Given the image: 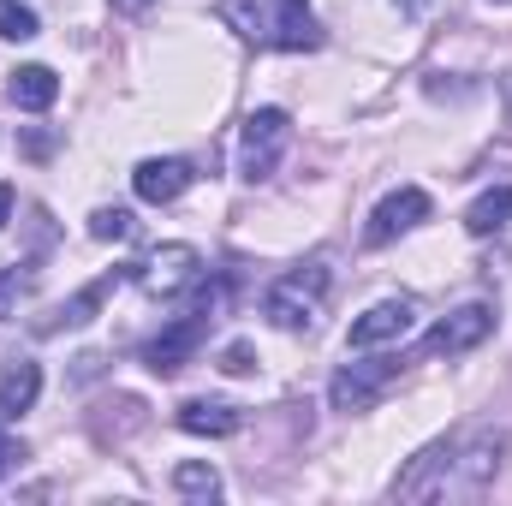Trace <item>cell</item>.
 Listing matches in <instances>:
<instances>
[{
  "label": "cell",
  "instance_id": "9a60e30c",
  "mask_svg": "<svg viewBox=\"0 0 512 506\" xmlns=\"http://www.w3.org/2000/svg\"><path fill=\"white\" fill-rule=\"evenodd\" d=\"M179 429L185 435H233L239 429V411L221 405V399H185L179 405Z\"/></svg>",
  "mask_w": 512,
  "mask_h": 506
},
{
  "label": "cell",
  "instance_id": "6da1fadb",
  "mask_svg": "<svg viewBox=\"0 0 512 506\" xmlns=\"http://www.w3.org/2000/svg\"><path fill=\"white\" fill-rule=\"evenodd\" d=\"M495 453L501 441H477L465 453V441H441L423 459H411V471L393 483L399 501H453V495H483V483L495 477Z\"/></svg>",
  "mask_w": 512,
  "mask_h": 506
},
{
  "label": "cell",
  "instance_id": "8992f818",
  "mask_svg": "<svg viewBox=\"0 0 512 506\" xmlns=\"http://www.w3.org/2000/svg\"><path fill=\"white\" fill-rule=\"evenodd\" d=\"M197 274H203V256L191 251V245H161L155 256H143V262L131 268V280H137L149 298H179L185 286H197Z\"/></svg>",
  "mask_w": 512,
  "mask_h": 506
},
{
  "label": "cell",
  "instance_id": "7c38bea8",
  "mask_svg": "<svg viewBox=\"0 0 512 506\" xmlns=\"http://www.w3.org/2000/svg\"><path fill=\"white\" fill-rule=\"evenodd\" d=\"M120 280H126V274L114 268V274H102V280H90L84 292H72V298H66V304H60V310H54V316L42 322V334H60V328H84V322H96V310L108 304V292H114Z\"/></svg>",
  "mask_w": 512,
  "mask_h": 506
},
{
  "label": "cell",
  "instance_id": "52a82bcc",
  "mask_svg": "<svg viewBox=\"0 0 512 506\" xmlns=\"http://www.w3.org/2000/svg\"><path fill=\"white\" fill-rule=\"evenodd\" d=\"M411 328H417V304H411V298H382V304H370V310L346 328V346H352V352L399 346Z\"/></svg>",
  "mask_w": 512,
  "mask_h": 506
},
{
  "label": "cell",
  "instance_id": "8fae6325",
  "mask_svg": "<svg viewBox=\"0 0 512 506\" xmlns=\"http://www.w3.org/2000/svg\"><path fill=\"white\" fill-rule=\"evenodd\" d=\"M191 161H179V155H161V161H137V173H131V185H137V197L143 203H179L185 191H191Z\"/></svg>",
  "mask_w": 512,
  "mask_h": 506
},
{
  "label": "cell",
  "instance_id": "4fadbf2b",
  "mask_svg": "<svg viewBox=\"0 0 512 506\" xmlns=\"http://www.w3.org/2000/svg\"><path fill=\"white\" fill-rule=\"evenodd\" d=\"M36 393H42V370H36L30 358H18V364L0 376V423H12L18 411H30Z\"/></svg>",
  "mask_w": 512,
  "mask_h": 506
},
{
  "label": "cell",
  "instance_id": "44dd1931",
  "mask_svg": "<svg viewBox=\"0 0 512 506\" xmlns=\"http://www.w3.org/2000/svg\"><path fill=\"white\" fill-rule=\"evenodd\" d=\"M221 370H227V376H251V370H256V352L245 346V340H233V346L221 352Z\"/></svg>",
  "mask_w": 512,
  "mask_h": 506
},
{
  "label": "cell",
  "instance_id": "d6986e66",
  "mask_svg": "<svg viewBox=\"0 0 512 506\" xmlns=\"http://www.w3.org/2000/svg\"><path fill=\"white\" fill-rule=\"evenodd\" d=\"M0 36H6V42H30V36H36V12L18 6V0H0Z\"/></svg>",
  "mask_w": 512,
  "mask_h": 506
},
{
  "label": "cell",
  "instance_id": "9c48e42d",
  "mask_svg": "<svg viewBox=\"0 0 512 506\" xmlns=\"http://www.w3.org/2000/svg\"><path fill=\"white\" fill-rule=\"evenodd\" d=\"M209 322H215V316H203V310H185V316H179V322H173L161 340H149V346H143V364H149L155 376H179V370L197 358V346H203Z\"/></svg>",
  "mask_w": 512,
  "mask_h": 506
},
{
  "label": "cell",
  "instance_id": "3957f363",
  "mask_svg": "<svg viewBox=\"0 0 512 506\" xmlns=\"http://www.w3.org/2000/svg\"><path fill=\"white\" fill-rule=\"evenodd\" d=\"M322 292H328V262H322V256H310L304 268L280 274V280L262 292V316H268L274 328H304V322L316 316Z\"/></svg>",
  "mask_w": 512,
  "mask_h": 506
},
{
  "label": "cell",
  "instance_id": "ffe728a7",
  "mask_svg": "<svg viewBox=\"0 0 512 506\" xmlns=\"http://www.w3.org/2000/svg\"><path fill=\"white\" fill-rule=\"evenodd\" d=\"M24 292H30V268H24V262H6V268H0V322L18 310Z\"/></svg>",
  "mask_w": 512,
  "mask_h": 506
},
{
  "label": "cell",
  "instance_id": "277c9868",
  "mask_svg": "<svg viewBox=\"0 0 512 506\" xmlns=\"http://www.w3.org/2000/svg\"><path fill=\"white\" fill-rule=\"evenodd\" d=\"M286 143H292V120L280 114V108H256L245 131H239V173L245 179H268L274 167H280V155H286Z\"/></svg>",
  "mask_w": 512,
  "mask_h": 506
},
{
  "label": "cell",
  "instance_id": "cb8c5ba5",
  "mask_svg": "<svg viewBox=\"0 0 512 506\" xmlns=\"http://www.w3.org/2000/svg\"><path fill=\"white\" fill-rule=\"evenodd\" d=\"M114 6H120V12H143V6H149V0H114Z\"/></svg>",
  "mask_w": 512,
  "mask_h": 506
},
{
  "label": "cell",
  "instance_id": "e0dca14e",
  "mask_svg": "<svg viewBox=\"0 0 512 506\" xmlns=\"http://www.w3.org/2000/svg\"><path fill=\"white\" fill-rule=\"evenodd\" d=\"M173 489L191 495V501H215V495H221V477H215L209 465H179V471H173Z\"/></svg>",
  "mask_w": 512,
  "mask_h": 506
},
{
  "label": "cell",
  "instance_id": "5b68a950",
  "mask_svg": "<svg viewBox=\"0 0 512 506\" xmlns=\"http://www.w3.org/2000/svg\"><path fill=\"white\" fill-rule=\"evenodd\" d=\"M489 334H495V304H465V310L441 316V322L423 334V352H429V358H459V352H477Z\"/></svg>",
  "mask_w": 512,
  "mask_h": 506
},
{
  "label": "cell",
  "instance_id": "7a4b0ae2",
  "mask_svg": "<svg viewBox=\"0 0 512 506\" xmlns=\"http://www.w3.org/2000/svg\"><path fill=\"white\" fill-rule=\"evenodd\" d=\"M215 12L256 48H286V54H304L322 42L316 30V12L310 0H215Z\"/></svg>",
  "mask_w": 512,
  "mask_h": 506
},
{
  "label": "cell",
  "instance_id": "7402d4cb",
  "mask_svg": "<svg viewBox=\"0 0 512 506\" xmlns=\"http://www.w3.org/2000/svg\"><path fill=\"white\" fill-rule=\"evenodd\" d=\"M18 465H24V441H18V435H6V429H0V477H12V471H18Z\"/></svg>",
  "mask_w": 512,
  "mask_h": 506
},
{
  "label": "cell",
  "instance_id": "603a6c76",
  "mask_svg": "<svg viewBox=\"0 0 512 506\" xmlns=\"http://www.w3.org/2000/svg\"><path fill=\"white\" fill-rule=\"evenodd\" d=\"M12 221V185H0V227Z\"/></svg>",
  "mask_w": 512,
  "mask_h": 506
},
{
  "label": "cell",
  "instance_id": "d4e9b609",
  "mask_svg": "<svg viewBox=\"0 0 512 506\" xmlns=\"http://www.w3.org/2000/svg\"><path fill=\"white\" fill-rule=\"evenodd\" d=\"M495 6H512V0H495Z\"/></svg>",
  "mask_w": 512,
  "mask_h": 506
},
{
  "label": "cell",
  "instance_id": "ba28073f",
  "mask_svg": "<svg viewBox=\"0 0 512 506\" xmlns=\"http://www.w3.org/2000/svg\"><path fill=\"white\" fill-rule=\"evenodd\" d=\"M399 381V358H370V364H346L340 376L328 381L334 411H370L387 387Z\"/></svg>",
  "mask_w": 512,
  "mask_h": 506
},
{
  "label": "cell",
  "instance_id": "30bf717a",
  "mask_svg": "<svg viewBox=\"0 0 512 506\" xmlns=\"http://www.w3.org/2000/svg\"><path fill=\"white\" fill-rule=\"evenodd\" d=\"M417 221H429V191L399 185V191H387L382 203H376V215H370V227H364V245H393V239L411 233Z\"/></svg>",
  "mask_w": 512,
  "mask_h": 506
},
{
  "label": "cell",
  "instance_id": "2e32d148",
  "mask_svg": "<svg viewBox=\"0 0 512 506\" xmlns=\"http://www.w3.org/2000/svg\"><path fill=\"white\" fill-rule=\"evenodd\" d=\"M507 221H512V185L483 191V197L465 209V233H471V239H489V233H501Z\"/></svg>",
  "mask_w": 512,
  "mask_h": 506
},
{
  "label": "cell",
  "instance_id": "5bb4252c",
  "mask_svg": "<svg viewBox=\"0 0 512 506\" xmlns=\"http://www.w3.org/2000/svg\"><path fill=\"white\" fill-rule=\"evenodd\" d=\"M6 96H12L18 108L42 114V108H54V96H60V78H54L48 66H18V72H12V84H6Z\"/></svg>",
  "mask_w": 512,
  "mask_h": 506
},
{
  "label": "cell",
  "instance_id": "ac0fdd59",
  "mask_svg": "<svg viewBox=\"0 0 512 506\" xmlns=\"http://www.w3.org/2000/svg\"><path fill=\"white\" fill-rule=\"evenodd\" d=\"M90 239H102V245L131 239V209H96V215H90Z\"/></svg>",
  "mask_w": 512,
  "mask_h": 506
}]
</instances>
